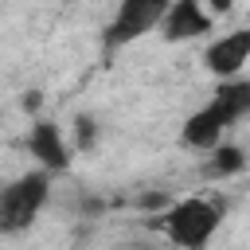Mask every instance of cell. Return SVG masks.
<instances>
[{
	"label": "cell",
	"mask_w": 250,
	"mask_h": 250,
	"mask_svg": "<svg viewBox=\"0 0 250 250\" xmlns=\"http://www.w3.org/2000/svg\"><path fill=\"white\" fill-rule=\"evenodd\" d=\"M250 113V82H234V78H223V86L211 94V102L207 105H199L188 121H184V129H180V145H188V148H215L219 145V137L238 121V117H246Z\"/></svg>",
	"instance_id": "obj_1"
},
{
	"label": "cell",
	"mask_w": 250,
	"mask_h": 250,
	"mask_svg": "<svg viewBox=\"0 0 250 250\" xmlns=\"http://www.w3.org/2000/svg\"><path fill=\"white\" fill-rule=\"evenodd\" d=\"M219 223H223V203L199 199V195L180 199L152 219V227L164 230V238L180 250H203L211 242V234L219 230Z\"/></svg>",
	"instance_id": "obj_2"
},
{
	"label": "cell",
	"mask_w": 250,
	"mask_h": 250,
	"mask_svg": "<svg viewBox=\"0 0 250 250\" xmlns=\"http://www.w3.org/2000/svg\"><path fill=\"white\" fill-rule=\"evenodd\" d=\"M51 195V172L47 168H35V172H23L20 180L4 184L0 188V234H20L27 230L43 203Z\"/></svg>",
	"instance_id": "obj_3"
},
{
	"label": "cell",
	"mask_w": 250,
	"mask_h": 250,
	"mask_svg": "<svg viewBox=\"0 0 250 250\" xmlns=\"http://www.w3.org/2000/svg\"><path fill=\"white\" fill-rule=\"evenodd\" d=\"M168 4L172 0H121L117 12H113V20L105 23V35H102L105 51H121V47L137 43L141 35L156 31L160 20H164V12H168Z\"/></svg>",
	"instance_id": "obj_4"
},
{
	"label": "cell",
	"mask_w": 250,
	"mask_h": 250,
	"mask_svg": "<svg viewBox=\"0 0 250 250\" xmlns=\"http://www.w3.org/2000/svg\"><path fill=\"white\" fill-rule=\"evenodd\" d=\"M246 62H250V27L230 31V35H219V39L207 43V51H203V66H207L215 78H234Z\"/></svg>",
	"instance_id": "obj_5"
},
{
	"label": "cell",
	"mask_w": 250,
	"mask_h": 250,
	"mask_svg": "<svg viewBox=\"0 0 250 250\" xmlns=\"http://www.w3.org/2000/svg\"><path fill=\"white\" fill-rule=\"evenodd\" d=\"M160 31L168 43H184V39H199L203 31H211V16L203 8V0H172L164 20H160Z\"/></svg>",
	"instance_id": "obj_6"
},
{
	"label": "cell",
	"mask_w": 250,
	"mask_h": 250,
	"mask_svg": "<svg viewBox=\"0 0 250 250\" xmlns=\"http://www.w3.org/2000/svg\"><path fill=\"white\" fill-rule=\"evenodd\" d=\"M27 152L47 172H66L70 168V148H66V141H62V133H59L55 121H43V117L31 121V129H27Z\"/></svg>",
	"instance_id": "obj_7"
},
{
	"label": "cell",
	"mask_w": 250,
	"mask_h": 250,
	"mask_svg": "<svg viewBox=\"0 0 250 250\" xmlns=\"http://www.w3.org/2000/svg\"><path fill=\"white\" fill-rule=\"evenodd\" d=\"M211 156L199 164V176L203 180H227V176H238L246 164H250V156L238 148V145H215V148H207Z\"/></svg>",
	"instance_id": "obj_8"
},
{
	"label": "cell",
	"mask_w": 250,
	"mask_h": 250,
	"mask_svg": "<svg viewBox=\"0 0 250 250\" xmlns=\"http://www.w3.org/2000/svg\"><path fill=\"white\" fill-rule=\"evenodd\" d=\"M98 117H90V113H78L74 117V148L78 152H90L94 145H98Z\"/></svg>",
	"instance_id": "obj_9"
},
{
	"label": "cell",
	"mask_w": 250,
	"mask_h": 250,
	"mask_svg": "<svg viewBox=\"0 0 250 250\" xmlns=\"http://www.w3.org/2000/svg\"><path fill=\"white\" fill-rule=\"evenodd\" d=\"M164 203H168V199H164V195H160V191H148V195H141V207H145V211H152V207H156V211H160V207H164Z\"/></svg>",
	"instance_id": "obj_10"
},
{
	"label": "cell",
	"mask_w": 250,
	"mask_h": 250,
	"mask_svg": "<svg viewBox=\"0 0 250 250\" xmlns=\"http://www.w3.org/2000/svg\"><path fill=\"white\" fill-rule=\"evenodd\" d=\"M39 105H43V94H39V90H27V94H23V109H27V113H35Z\"/></svg>",
	"instance_id": "obj_11"
},
{
	"label": "cell",
	"mask_w": 250,
	"mask_h": 250,
	"mask_svg": "<svg viewBox=\"0 0 250 250\" xmlns=\"http://www.w3.org/2000/svg\"><path fill=\"white\" fill-rule=\"evenodd\" d=\"M203 4H207V8L215 12V16H227V12L234 8V0H203Z\"/></svg>",
	"instance_id": "obj_12"
},
{
	"label": "cell",
	"mask_w": 250,
	"mask_h": 250,
	"mask_svg": "<svg viewBox=\"0 0 250 250\" xmlns=\"http://www.w3.org/2000/svg\"><path fill=\"white\" fill-rule=\"evenodd\" d=\"M66 4H74V0H66Z\"/></svg>",
	"instance_id": "obj_13"
}]
</instances>
